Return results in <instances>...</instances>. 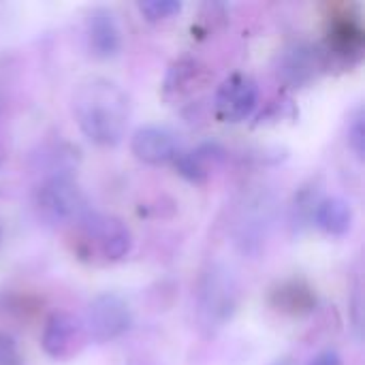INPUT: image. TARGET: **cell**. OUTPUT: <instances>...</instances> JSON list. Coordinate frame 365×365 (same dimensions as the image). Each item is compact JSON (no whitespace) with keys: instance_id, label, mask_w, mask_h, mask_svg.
I'll return each mask as SVG.
<instances>
[{"instance_id":"44dd1931","label":"cell","mask_w":365,"mask_h":365,"mask_svg":"<svg viewBox=\"0 0 365 365\" xmlns=\"http://www.w3.org/2000/svg\"><path fill=\"white\" fill-rule=\"evenodd\" d=\"M276 365H289V364H276Z\"/></svg>"},{"instance_id":"d6986e66","label":"cell","mask_w":365,"mask_h":365,"mask_svg":"<svg viewBox=\"0 0 365 365\" xmlns=\"http://www.w3.org/2000/svg\"><path fill=\"white\" fill-rule=\"evenodd\" d=\"M308 365H342V357H340L338 351L327 349V351L317 353V355L308 361Z\"/></svg>"},{"instance_id":"2e32d148","label":"cell","mask_w":365,"mask_h":365,"mask_svg":"<svg viewBox=\"0 0 365 365\" xmlns=\"http://www.w3.org/2000/svg\"><path fill=\"white\" fill-rule=\"evenodd\" d=\"M137 9L145 21L158 24V21H169V19L178 17L182 13L184 4L180 0H145V2H139Z\"/></svg>"},{"instance_id":"9a60e30c","label":"cell","mask_w":365,"mask_h":365,"mask_svg":"<svg viewBox=\"0 0 365 365\" xmlns=\"http://www.w3.org/2000/svg\"><path fill=\"white\" fill-rule=\"evenodd\" d=\"M207 79L205 68L195 62V60H180L175 62L165 79V94H190L195 92L199 86H203Z\"/></svg>"},{"instance_id":"8992f818","label":"cell","mask_w":365,"mask_h":365,"mask_svg":"<svg viewBox=\"0 0 365 365\" xmlns=\"http://www.w3.org/2000/svg\"><path fill=\"white\" fill-rule=\"evenodd\" d=\"M88 342L83 321L68 312H53L43 327L41 349L47 357L56 361H68L81 353Z\"/></svg>"},{"instance_id":"e0dca14e","label":"cell","mask_w":365,"mask_h":365,"mask_svg":"<svg viewBox=\"0 0 365 365\" xmlns=\"http://www.w3.org/2000/svg\"><path fill=\"white\" fill-rule=\"evenodd\" d=\"M349 145L351 150L355 152V156L359 160H364L365 154V124H364V115L361 111L353 118L351 126H349Z\"/></svg>"},{"instance_id":"7c38bea8","label":"cell","mask_w":365,"mask_h":365,"mask_svg":"<svg viewBox=\"0 0 365 365\" xmlns=\"http://www.w3.org/2000/svg\"><path fill=\"white\" fill-rule=\"evenodd\" d=\"M355 212L342 197L319 199L312 210V222L331 237H344L353 229Z\"/></svg>"},{"instance_id":"6da1fadb","label":"cell","mask_w":365,"mask_h":365,"mask_svg":"<svg viewBox=\"0 0 365 365\" xmlns=\"http://www.w3.org/2000/svg\"><path fill=\"white\" fill-rule=\"evenodd\" d=\"M75 122L83 137L101 148L118 145L128 126L130 98L111 79L92 77L81 81L71 98Z\"/></svg>"},{"instance_id":"9c48e42d","label":"cell","mask_w":365,"mask_h":365,"mask_svg":"<svg viewBox=\"0 0 365 365\" xmlns=\"http://www.w3.org/2000/svg\"><path fill=\"white\" fill-rule=\"evenodd\" d=\"M86 34H88L90 51L101 60L115 58L122 49L120 24H118L113 11H109L105 6H96L90 11L88 21H86Z\"/></svg>"},{"instance_id":"ba28073f","label":"cell","mask_w":365,"mask_h":365,"mask_svg":"<svg viewBox=\"0 0 365 365\" xmlns=\"http://www.w3.org/2000/svg\"><path fill=\"white\" fill-rule=\"evenodd\" d=\"M130 152L145 165H165L180 154L178 135L165 126H141L130 139Z\"/></svg>"},{"instance_id":"277c9868","label":"cell","mask_w":365,"mask_h":365,"mask_svg":"<svg viewBox=\"0 0 365 365\" xmlns=\"http://www.w3.org/2000/svg\"><path fill=\"white\" fill-rule=\"evenodd\" d=\"M133 325V314L128 304L115 293H101L96 295L86 312V334L90 340L98 344L113 342L122 338Z\"/></svg>"},{"instance_id":"4fadbf2b","label":"cell","mask_w":365,"mask_h":365,"mask_svg":"<svg viewBox=\"0 0 365 365\" xmlns=\"http://www.w3.org/2000/svg\"><path fill=\"white\" fill-rule=\"evenodd\" d=\"M272 306L282 314L306 317L314 310L317 295L304 280H287L272 293Z\"/></svg>"},{"instance_id":"30bf717a","label":"cell","mask_w":365,"mask_h":365,"mask_svg":"<svg viewBox=\"0 0 365 365\" xmlns=\"http://www.w3.org/2000/svg\"><path fill=\"white\" fill-rule=\"evenodd\" d=\"M323 68V56L319 53L317 47L306 45V43H295L293 47L284 49L280 58V68L278 75L293 88L310 83L319 71Z\"/></svg>"},{"instance_id":"52a82bcc","label":"cell","mask_w":365,"mask_h":365,"mask_svg":"<svg viewBox=\"0 0 365 365\" xmlns=\"http://www.w3.org/2000/svg\"><path fill=\"white\" fill-rule=\"evenodd\" d=\"M77 227L83 231L88 242L96 244L101 257L109 263L122 261L133 248L130 229L124 220L115 216H101L96 212H90Z\"/></svg>"},{"instance_id":"5bb4252c","label":"cell","mask_w":365,"mask_h":365,"mask_svg":"<svg viewBox=\"0 0 365 365\" xmlns=\"http://www.w3.org/2000/svg\"><path fill=\"white\" fill-rule=\"evenodd\" d=\"M365 43V32L355 17H338L329 28V49L342 58H357Z\"/></svg>"},{"instance_id":"5b68a950","label":"cell","mask_w":365,"mask_h":365,"mask_svg":"<svg viewBox=\"0 0 365 365\" xmlns=\"http://www.w3.org/2000/svg\"><path fill=\"white\" fill-rule=\"evenodd\" d=\"M259 105V86L250 75L235 73L227 77L214 96L216 118L220 122L240 124L248 120Z\"/></svg>"},{"instance_id":"ac0fdd59","label":"cell","mask_w":365,"mask_h":365,"mask_svg":"<svg viewBox=\"0 0 365 365\" xmlns=\"http://www.w3.org/2000/svg\"><path fill=\"white\" fill-rule=\"evenodd\" d=\"M0 365H24L15 338L4 331H0Z\"/></svg>"},{"instance_id":"7a4b0ae2","label":"cell","mask_w":365,"mask_h":365,"mask_svg":"<svg viewBox=\"0 0 365 365\" xmlns=\"http://www.w3.org/2000/svg\"><path fill=\"white\" fill-rule=\"evenodd\" d=\"M34 210L47 225H79L92 210L71 175H49L34 190Z\"/></svg>"},{"instance_id":"3957f363","label":"cell","mask_w":365,"mask_h":365,"mask_svg":"<svg viewBox=\"0 0 365 365\" xmlns=\"http://www.w3.org/2000/svg\"><path fill=\"white\" fill-rule=\"evenodd\" d=\"M235 308H237L235 278L231 276L227 267L212 265L203 274L199 282V291H197L199 321L210 329H218L227 321H231V317L235 314Z\"/></svg>"},{"instance_id":"ffe728a7","label":"cell","mask_w":365,"mask_h":365,"mask_svg":"<svg viewBox=\"0 0 365 365\" xmlns=\"http://www.w3.org/2000/svg\"><path fill=\"white\" fill-rule=\"evenodd\" d=\"M4 156H6V150H4V145H2V141H0V163L4 160Z\"/></svg>"},{"instance_id":"8fae6325","label":"cell","mask_w":365,"mask_h":365,"mask_svg":"<svg viewBox=\"0 0 365 365\" xmlns=\"http://www.w3.org/2000/svg\"><path fill=\"white\" fill-rule=\"evenodd\" d=\"M225 158H227V150L216 141H207V143L197 145L195 150L180 152L173 163H175L178 173L184 180H188L192 184H203V182H207L212 171L218 165H222Z\"/></svg>"}]
</instances>
